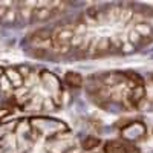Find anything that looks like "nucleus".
Wrapping results in <instances>:
<instances>
[{"label":"nucleus","instance_id":"2","mask_svg":"<svg viewBox=\"0 0 153 153\" xmlns=\"http://www.w3.org/2000/svg\"><path fill=\"white\" fill-rule=\"evenodd\" d=\"M66 81L71 84V86H81V76L80 74H76V72H68L66 74Z\"/></svg>","mask_w":153,"mask_h":153},{"label":"nucleus","instance_id":"1","mask_svg":"<svg viewBox=\"0 0 153 153\" xmlns=\"http://www.w3.org/2000/svg\"><path fill=\"white\" fill-rule=\"evenodd\" d=\"M5 76H6V80L9 81V84L14 89H20L22 86H25V81L22 78V75L19 74L17 68H8V69H5Z\"/></svg>","mask_w":153,"mask_h":153},{"label":"nucleus","instance_id":"3","mask_svg":"<svg viewBox=\"0 0 153 153\" xmlns=\"http://www.w3.org/2000/svg\"><path fill=\"white\" fill-rule=\"evenodd\" d=\"M3 75H5V69H3V68H0V81H2Z\"/></svg>","mask_w":153,"mask_h":153}]
</instances>
